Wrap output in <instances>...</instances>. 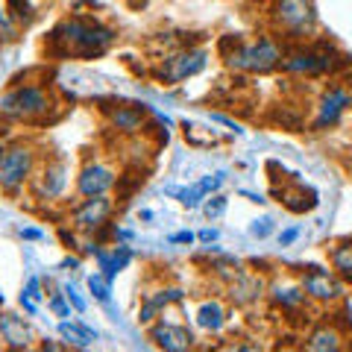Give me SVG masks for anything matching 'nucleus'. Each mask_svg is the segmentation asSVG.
<instances>
[{
  "instance_id": "a878e982",
  "label": "nucleus",
  "mask_w": 352,
  "mask_h": 352,
  "mask_svg": "<svg viewBox=\"0 0 352 352\" xmlns=\"http://www.w3.org/2000/svg\"><path fill=\"white\" fill-rule=\"evenodd\" d=\"M88 291H91V296L97 302L109 305L112 302V282H109L103 273H94V276H88Z\"/></svg>"
},
{
  "instance_id": "4468645a",
  "label": "nucleus",
  "mask_w": 352,
  "mask_h": 352,
  "mask_svg": "<svg viewBox=\"0 0 352 352\" xmlns=\"http://www.w3.org/2000/svg\"><path fill=\"white\" fill-rule=\"evenodd\" d=\"M109 124H112L115 132L120 135H138L144 129V118H147V109L138 106V103H124V106H112V109H103Z\"/></svg>"
},
{
  "instance_id": "a211bd4d",
  "label": "nucleus",
  "mask_w": 352,
  "mask_h": 352,
  "mask_svg": "<svg viewBox=\"0 0 352 352\" xmlns=\"http://www.w3.org/2000/svg\"><path fill=\"white\" fill-rule=\"evenodd\" d=\"M0 338H3L12 349H30L32 346L30 326L15 314H0Z\"/></svg>"
},
{
  "instance_id": "c9c22d12",
  "label": "nucleus",
  "mask_w": 352,
  "mask_h": 352,
  "mask_svg": "<svg viewBox=\"0 0 352 352\" xmlns=\"http://www.w3.org/2000/svg\"><path fill=\"white\" fill-rule=\"evenodd\" d=\"M194 241V232H176L170 235V244H191Z\"/></svg>"
},
{
  "instance_id": "bb28decb",
  "label": "nucleus",
  "mask_w": 352,
  "mask_h": 352,
  "mask_svg": "<svg viewBox=\"0 0 352 352\" xmlns=\"http://www.w3.org/2000/svg\"><path fill=\"white\" fill-rule=\"evenodd\" d=\"M41 300V279L38 276H30L27 279V291L21 294V305H24L27 314H36V302Z\"/></svg>"
},
{
  "instance_id": "f03ea898",
  "label": "nucleus",
  "mask_w": 352,
  "mask_h": 352,
  "mask_svg": "<svg viewBox=\"0 0 352 352\" xmlns=\"http://www.w3.org/2000/svg\"><path fill=\"white\" fill-rule=\"evenodd\" d=\"M220 56H223L226 68L238 74H270L282 65L285 47L273 36H258L252 41L229 36L220 41Z\"/></svg>"
},
{
  "instance_id": "9d476101",
  "label": "nucleus",
  "mask_w": 352,
  "mask_h": 352,
  "mask_svg": "<svg viewBox=\"0 0 352 352\" xmlns=\"http://www.w3.org/2000/svg\"><path fill=\"white\" fill-rule=\"evenodd\" d=\"M352 106V91L344 85H326L320 100L314 103V120L311 132H326L340 124V118L346 115V109Z\"/></svg>"
},
{
  "instance_id": "5701e85b",
  "label": "nucleus",
  "mask_w": 352,
  "mask_h": 352,
  "mask_svg": "<svg viewBox=\"0 0 352 352\" xmlns=\"http://www.w3.org/2000/svg\"><path fill=\"white\" fill-rule=\"evenodd\" d=\"M229 291H232V300L238 305H247V302H252V300H258L261 296V279L250 276V273H238Z\"/></svg>"
},
{
  "instance_id": "c85d7f7f",
  "label": "nucleus",
  "mask_w": 352,
  "mask_h": 352,
  "mask_svg": "<svg viewBox=\"0 0 352 352\" xmlns=\"http://www.w3.org/2000/svg\"><path fill=\"white\" fill-rule=\"evenodd\" d=\"M226 206H229V200H226V197L214 194V197H206V203H203V212H206V217H208V220H217L220 214L226 212Z\"/></svg>"
},
{
  "instance_id": "b1692460",
  "label": "nucleus",
  "mask_w": 352,
  "mask_h": 352,
  "mask_svg": "<svg viewBox=\"0 0 352 352\" xmlns=\"http://www.w3.org/2000/svg\"><path fill=\"white\" fill-rule=\"evenodd\" d=\"M329 261H332V270L338 273L346 285H352V241H344V244H335L329 250Z\"/></svg>"
},
{
  "instance_id": "6e6552de",
  "label": "nucleus",
  "mask_w": 352,
  "mask_h": 352,
  "mask_svg": "<svg viewBox=\"0 0 352 352\" xmlns=\"http://www.w3.org/2000/svg\"><path fill=\"white\" fill-rule=\"evenodd\" d=\"M208 62V50L206 47H182V50H173L170 56H164L159 71H156V80L162 85H179L185 80L197 76Z\"/></svg>"
},
{
  "instance_id": "9b49d317",
  "label": "nucleus",
  "mask_w": 352,
  "mask_h": 352,
  "mask_svg": "<svg viewBox=\"0 0 352 352\" xmlns=\"http://www.w3.org/2000/svg\"><path fill=\"white\" fill-rule=\"evenodd\" d=\"M115 212V203L109 200V194L103 197H82V203L71 212V226L76 232L94 235L109 223V217Z\"/></svg>"
},
{
  "instance_id": "20e7f679",
  "label": "nucleus",
  "mask_w": 352,
  "mask_h": 352,
  "mask_svg": "<svg viewBox=\"0 0 352 352\" xmlns=\"http://www.w3.org/2000/svg\"><path fill=\"white\" fill-rule=\"evenodd\" d=\"M53 109H56L53 91L47 85H36V82H27V85L18 82L0 97V115L9 120H24V124L44 120Z\"/></svg>"
},
{
  "instance_id": "c756f323",
  "label": "nucleus",
  "mask_w": 352,
  "mask_h": 352,
  "mask_svg": "<svg viewBox=\"0 0 352 352\" xmlns=\"http://www.w3.org/2000/svg\"><path fill=\"white\" fill-rule=\"evenodd\" d=\"M50 311L56 314V317H71V300L65 294L50 296Z\"/></svg>"
},
{
  "instance_id": "393cba45",
  "label": "nucleus",
  "mask_w": 352,
  "mask_h": 352,
  "mask_svg": "<svg viewBox=\"0 0 352 352\" xmlns=\"http://www.w3.org/2000/svg\"><path fill=\"white\" fill-rule=\"evenodd\" d=\"M6 12L12 15L15 24H32V18L38 12V3L36 0H6Z\"/></svg>"
},
{
  "instance_id": "0eeeda50",
  "label": "nucleus",
  "mask_w": 352,
  "mask_h": 352,
  "mask_svg": "<svg viewBox=\"0 0 352 352\" xmlns=\"http://www.w3.org/2000/svg\"><path fill=\"white\" fill-rule=\"evenodd\" d=\"M300 285H302L308 300H314L320 305H338V302H344V296H346V282L340 279L335 270L320 267V264L302 267Z\"/></svg>"
},
{
  "instance_id": "72a5a7b5",
  "label": "nucleus",
  "mask_w": 352,
  "mask_h": 352,
  "mask_svg": "<svg viewBox=\"0 0 352 352\" xmlns=\"http://www.w3.org/2000/svg\"><path fill=\"white\" fill-rule=\"evenodd\" d=\"M65 296H68V300H71V305L76 308V311H85V300H82V296H80V291H76L74 288V285H68V288H65Z\"/></svg>"
},
{
  "instance_id": "7c9ffc66",
  "label": "nucleus",
  "mask_w": 352,
  "mask_h": 352,
  "mask_svg": "<svg viewBox=\"0 0 352 352\" xmlns=\"http://www.w3.org/2000/svg\"><path fill=\"white\" fill-rule=\"evenodd\" d=\"M273 229H276V223H273L270 217H261V220H256V223L250 226V235L252 238H267V235H273Z\"/></svg>"
},
{
  "instance_id": "cd10ccee",
  "label": "nucleus",
  "mask_w": 352,
  "mask_h": 352,
  "mask_svg": "<svg viewBox=\"0 0 352 352\" xmlns=\"http://www.w3.org/2000/svg\"><path fill=\"white\" fill-rule=\"evenodd\" d=\"M176 197H179V203L185 208H197L203 200H206V191L200 188V185H191V188H182V191H173Z\"/></svg>"
},
{
  "instance_id": "f257e3e1",
  "label": "nucleus",
  "mask_w": 352,
  "mask_h": 352,
  "mask_svg": "<svg viewBox=\"0 0 352 352\" xmlns=\"http://www.w3.org/2000/svg\"><path fill=\"white\" fill-rule=\"evenodd\" d=\"M112 41H115V30L103 27L100 21H91V18H65L62 24H56L50 32L53 53L74 56V59L103 56Z\"/></svg>"
},
{
  "instance_id": "dca6fc26",
  "label": "nucleus",
  "mask_w": 352,
  "mask_h": 352,
  "mask_svg": "<svg viewBox=\"0 0 352 352\" xmlns=\"http://www.w3.org/2000/svg\"><path fill=\"white\" fill-rule=\"evenodd\" d=\"M344 340H346V332H340L338 323H326V326H317L311 335L305 338V349L311 352H338L344 349Z\"/></svg>"
},
{
  "instance_id": "2eb2a0df",
  "label": "nucleus",
  "mask_w": 352,
  "mask_h": 352,
  "mask_svg": "<svg viewBox=\"0 0 352 352\" xmlns=\"http://www.w3.org/2000/svg\"><path fill=\"white\" fill-rule=\"evenodd\" d=\"M182 300H185V291L182 288H173V285H168V288H159V291H153V294H144V305L138 308V320L141 323H153L168 305H176V302H182Z\"/></svg>"
},
{
  "instance_id": "6ab92c4d",
  "label": "nucleus",
  "mask_w": 352,
  "mask_h": 352,
  "mask_svg": "<svg viewBox=\"0 0 352 352\" xmlns=\"http://www.w3.org/2000/svg\"><path fill=\"white\" fill-rule=\"evenodd\" d=\"M270 300L276 302L282 311H296L308 302V296L302 291L300 282H273L270 285Z\"/></svg>"
},
{
  "instance_id": "e433bc0d",
  "label": "nucleus",
  "mask_w": 352,
  "mask_h": 352,
  "mask_svg": "<svg viewBox=\"0 0 352 352\" xmlns=\"http://www.w3.org/2000/svg\"><path fill=\"white\" fill-rule=\"evenodd\" d=\"M197 238H200L203 244H214V241H217V229H203V232L197 235Z\"/></svg>"
},
{
  "instance_id": "412c9836",
  "label": "nucleus",
  "mask_w": 352,
  "mask_h": 352,
  "mask_svg": "<svg viewBox=\"0 0 352 352\" xmlns=\"http://www.w3.org/2000/svg\"><path fill=\"white\" fill-rule=\"evenodd\" d=\"M194 320L197 326L203 329V332H220V329L226 326V311H223V305H220L217 300H206L200 302V308H197V314H194Z\"/></svg>"
},
{
  "instance_id": "473e14b6",
  "label": "nucleus",
  "mask_w": 352,
  "mask_h": 352,
  "mask_svg": "<svg viewBox=\"0 0 352 352\" xmlns=\"http://www.w3.org/2000/svg\"><path fill=\"white\" fill-rule=\"evenodd\" d=\"M15 36V21L12 15H6V9H0V41H9Z\"/></svg>"
},
{
  "instance_id": "ddd939ff",
  "label": "nucleus",
  "mask_w": 352,
  "mask_h": 352,
  "mask_svg": "<svg viewBox=\"0 0 352 352\" xmlns=\"http://www.w3.org/2000/svg\"><path fill=\"white\" fill-rule=\"evenodd\" d=\"M150 340L156 344L159 349H168V352H185L194 346V335L188 326L182 323H170V320H159L150 326Z\"/></svg>"
},
{
  "instance_id": "4be33fe9",
  "label": "nucleus",
  "mask_w": 352,
  "mask_h": 352,
  "mask_svg": "<svg viewBox=\"0 0 352 352\" xmlns=\"http://www.w3.org/2000/svg\"><path fill=\"white\" fill-rule=\"evenodd\" d=\"M59 335H62V340L68 346H76V349H88L97 340V332L94 329H88V326H82V323H76V320H62L59 323Z\"/></svg>"
},
{
  "instance_id": "f3484780",
  "label": "nucleus",
  "mask_w": 352,
  "mask_h": 352,
  "mask_svg": "<svg viewBox=\"0 0 352 352\" xmlns=\"http://www.w3.org/2000/svg\"><path fill=\"white\" fill-rule=\"evenodd\" d=\"M97 267H100V273L109 279V282H115L118 279V273H124L129 267V261H132V250L124 247V244H118L112 250H100L97 252Z\"/></svg>"
},
{
  "instance_id": "39448f33",
  "label": "nucleus",
  "mask_w": 352,
  "mask_h": 352,
  "mask_svg": "<svg viewBox=\"0 0 352 352\" xmlns=\"http://www.w3.org/2000/svg\"><path fill=\"white\" fill-rule=\"evenodd\" d=\"M36 164H38V156L32 144L18 141V144L0 147V191L21 194V188L30 185L32 173H36Z\"/></svg>"
},
{
  "instance_id": "1a4fd4ad",
  "label": "nucleus",
  "mask_w": 352,
  "mask_h": 352,
  "mask_svg": "<svg viewBox=\"0 0 352 352\" xmlns=\"http://www.w3.org/2000/svg\"><path fill=\"white\" fill-rule=\"evenodd\" d=\"M68 176H71L68 162L65 159H47L36 173H32L30 191L38 203H53L65 194V188H68Z\"/></svg>"
},
{
  "instance_id": "58836bf2",
  "label": "nucleus",
  "mask_w": 352,
  "mask_h": 352,
  "mask_svg": "<svg viewBox=\"0 0 352 352\" xmlns=\"http://www.w3.org/2000/svg\"><path fill=\"white\" fill-rule=\"evenodd\" d=\"M76 264H80V258H65L62 267H76Z\"/></svg>"
},
{
  "instance_id": "423d86ee",
  "label": "nucleus",
  "mask_w": 352,
  "mask_h": 352,
  "mask_svg": "<svg viewBox=\"0 0 352 352\" xmlns=\"http://www.w3.org/2000/svg\"><path fill=\"white\" fill-rule=\"evenodd\" d=\"M270 21L279 32H285V38L305 41L317 27V12L311 0H273Z\"/></svg>"
},
{
  "instance_id": "4c0bfd02",
  "label": "nucleus",
  "mask_w": 352,
  "mask_h": 352,
  "mask_svg": "<svg viewBox=\"0 0 352 352\" xmlns=\"http://www.w3.org/2000/svg\"><path fill=\"white\" fill-rule=\"evenodd\" d=\"M21 238H27V241H41L44 232H41V229H21Z\"/></svg>"
},
{
  "instance_id": "2f4dec72",
  "label": "nucleus",
  "mask_w": 352,
  "mask_h": 352,
  "mask_svg": "<svg viewBox=\"0 0 352 352\" xmlns=\"http://www.w3.org/2000/svg\"><path fill=\"white\" fill-rule=\"evenodd\" d=\"M223 182H226V173H212V176H203V179L197 182V185H200V188L206 191V197H208V194H214Z\"/></svg>"
},
{
  "instance_id": "f8f14e48",
  "label": "nucleus",
  "mask_w": 352,
  "mask_h": 352,
  "mask_svg": "<svg viewBox=\"0 0 352 352\" xmlns=\"http://www.w3.org/2000/svg\"><path fill=\"white\" fill-rule=\"evenodd\" d=\"M120 182L118 170L106 162H85L80 176H76V194L80 197H103Z\"/></svg>"
},
{
  "instance_id": "f704fd0d",
  "label": "nucleus",
  "mask_w": 352,
  "mask_h": 352,
  "mask_svg": "<svg viewBox=\"0 0 352 352\" xmlns=\"http://www.w3.org/2000/svg\"><path fill=\"white\" fill-rule=\"evenodd\" d=\"M296 238H300V229H296V226L285 229V232H279V247H291Z\"/></svg>"
},
{
  "instance_id": "7ed1b4c3",
  "label": "nucleus",
  "mask_w": 352,
  "mask_h": 352,
  "mask_svg": "<svg viewBox=\"0 0 352 352\" xmlns=\"http://www.w3.org/2000/svg\"><path fill=\"white\" fill-rule=\"evenodd\" d=\"M346 65V56L329 41H302L296 47L285 50L279 68L288 76H302V80H317V76L338 74Z\"/></svg>"
},
{
  "instance_id": "aec40b11",
  "label": "nucleus",
  "mask_w": 352,
  "mask_h": 352,
  "mask_svg": "<svg viewBox=\"0 0 352 352\" xmlns=\"http://www.w3.org/2000/svg\"><path fill=\"white\" fill-rule=\"evenodd\" d=\"M279 197H282V203H285V208H291V212H296V214H302V212H311V208H317V191L314 188H305V185H296V188L291 191V188H279L276 191Z\"/></svg>"
}]
</instances>
